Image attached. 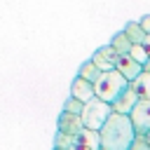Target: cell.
Wrapping results in <instances>:
<instances>
[{
  "label": "cell",
  "mask_w": 150,
  "mask_h": 150,
  "mask_svg": "<svg viewBox=\"0 0 150 150\" xmlns=\"http://www.w3.org/2000/svg\"><path fill=\"white\" fill-rule=\"evenodd\" d=\"M98 136H101V150H129L138 134L129 115L112 112L108 122L103 124V129L98 131Z\"/></svg>",
  "instance_id": "obj_1"
},
{
  "label": "cell",
  "mask_w": 150,
  "mask_h": 150,
  "mask_svg": "<svg viewBox=\"0 0 150 150\" xmlns=\"http://www.w3.org/2000/svg\"><path fill=\"white\" fill-rule=\"evenodd\" d=\"M129 87V80L127 77H122L117 70H105V73H101V77L96 80V84H94V91H96V98H101V101H105V103H115V98L124 91Z\"/></svg>",
  "instance_id": "obj_2"
},
{
  "label": "cell",
  "mask_w": 150,
  "mask_h": 150,
  "mask_svg": "<svg viewBox=\"0 0 150 150\" xmlns=\"http://www.w3.org/2000/svg\"><path fill=\"white\" fill-rule=\"evenodd\" d=\"M110 115H112V105L94 96L91 101H87V103H84V108H82V115H80V117H82L84 129L101 131V129H103V124L108 122V117H110Z\"/></svg>",
  "instance_id": "obj_3"
},
{
  "label": "cell",
  "mask_w": 150,
  "mask_h": 150,
  "mask_svg": "<svg viewBox=\"0 0 150 150\" xmlns=\"http://www.w3.org/2000/svg\"><path fill=\"white\" fill-rule=\"evenodd\" d=\"M129 120H131V124H134V129H136L138 136L148 134L150 131V101H138L136 108L131 110Z\"/></svg>",
  "instance_id": "obj_4"
},
{
  "label": "cell",
  "mask_w": 150,
  "mask_h": 150,
  "mask_svg": "<svg viewBox=\"0 0 150 150\" xmlns=\"http://www.w3.org/2000/svg\"><path fill=\"white\" fill-rule=\"evenodd\" d=\"M117 59H120V54L110 47V45H105V47H98L94 54H91V61L96 63V68L101 70V73H105V70H115V66H117Z\"/></svg>",
  "instance_id": "obj_5"
},
{
  "label": "cell",
  "mask_w": 150,
  "mask_h": 150,
  "mask_svg": "<svg viewBox=\"0 0 150 150\" xmlns=\"http://www.w3.org/2000/svg\"><path fill=\"white\" fill-rule=\"evenodd\" d=\"M141 98H138V94L131 89V84L115 98V103H112V112H120V115H131V110L136 108V103H138Z\"/></svg>",
  "instance_id": "obj_6"
},
{
  "label": "cell",
  "mask_w": 150,
  "mask_h": 150,
  "mask_svg": "<svg viewBox=\"0 0 150 150\" xmlns=\"http://www.w3.org/2000/svg\"><path fill=\"white\" fill-rule=\"evenodd\" d=\"M115 70H117L122 77H127V80H129V84H131V82H134L141 73H143V66H141L136 59H131L129 54H124V56H120V59H117Z\"/></svg>",
  "instance_id": "obj_7"
},
{
  "label": "cell",
  "mask_w": 150,
  "mask_h": 150,
  "mask_svg": "<svg viewBox=\"0 0 150 150\" xmlns=\"http://www.w3.org/2000/svg\"><path fill=\"white\" fill-rule=\"evenodd\" d=\"M82 129H84V124H82V117H80V115H70V112H61V115H59L56 131L68 134V136H77Z\"/></svg>",
  "instance_id": "obj_8"
},
{
  "label": "cell",
  "mask_w": 150,
  "mask_h": 150,
  "mask_svg": "<svg viewBox=\"0 0 150 150\" xmlns=\"http://www.w3.org/2000/svg\"><path fill=\"white\" fill-rule=\"evenodd\" d=\"M70 96L77 98V101H82V103H87V101H91L96 96V91H94V84L91 82H87L82 77H75L73 84H70Z\"/></svg>",
  "instance_id": "obj_9"
},
{
  "label": "cell",
  "mask_w": 150,
  "mask_h": 150,
  "mask_svg": "<svg viewBox=\"0 0 150 150\" xmlns=\"http://www.w3.org/2000/svg\"><path fill=\"white\" fill-rule=\"evenodd\" d=\"M131 89L138 94V98L141 101H150V73H141L134 82H131Z\"/></svg>",
  "instance_id": "obj_10"
},
{
  "label": "cell",
  "mask_w": 150,
  "mask_h": 150,
  "mask_svg": "<svg viewBox=\"0 0 150 150\" xmlns=\"http://www.w3.org/2000/svg\"><path fill=\"white\" fill-rule=\"evenodd\" d=\"M124 33H127V38H129L134 45H143V40L148 38V33L141 28V21H129V23L124 26Z\"/></svg>",
  "instance_id": "obj_11"
},
{
  "label": "cell",
  "mask_w": 150,
  "mask_h": 150,
  "mask_svg": "<svg viewBox=\"0 0 150 150\" xmlns=\"http://www.w3.org/2000/svg\"><path fill=\"white\" fill-rule=\"evenodd\" d=\"M110 47H112V49H115L120 56H124V54H129V52H131L134 42L127 38V33H124V30H120V33H117V35L110 40Z\"/></svg>",
  "instance_id": "obj_12"
},
{
  "label": "cell",
  "mask_w": 150,
  "mask_h": 150,
  "mask_svg": "<svg viewBox=\"0 0 150 150\" xmlns=\"http://www.w3.org/2000/svg\"><path fill=\"white\" fill-rule=\"evenodd\" d=\"M77 77H82V80H87V82L96 84V80L101 77V70H98V68H96V63L89 59V61H84V63L80 66V70H77Z\"/></svg>",
  "instance_id": "obj_13"
},
{
  "label": "cell",
  "mask_w": 150,
  "mask_h": 150,
  "mask_svg": "<svg viewBox=\"0 0 150 150\" xmlns=\"http://www.w3.org/2000/svg\"><path fill=\"white\" fill-rule=\"evenodd\" d=\"M82 108H84V103L73 98V96H68L63 103V112H70V115H82Z\"/></svg>",
  "instance_id": "obj_14"
},
{
  "label": "cell",
  "mask_w": 150,
  "mask_h": 150,
  "mask_svg": "<svg viewBox=\"0 0 150 150\" xmlns=\"http://www.w3.org/2000/svg\"><path fill=\"white\" fill-rule=\"evenodd\" d=\"M129 56H131V59H136L141 66L150 59V54L145 52V47H143V45H134V47H131V52H129Z\"/></svg>",
  "instance_id": "obj_15"
},
{
  "label": "cell",
  "mask_w": 150,
  "mask_h": 150,
  "mask_svg": "<svg viewBox=\"0 0 150 150\" xmlns=\"http://www.w3.org/2000/svg\"><path fill=\"white\" fill-rule=\"evenodd\" d=\"M73 138H75V136H68V134H61V131H56V136H54V148L68 150V148L73 145Z\"/></svg>",
  "instance_id": "obj_16"
},
{
  "label": "cell",
  "mask_w": 150,
  "mask_h": 150,
  "mask_svg": "<svg viewBox=\"0 0 150 150\" xmlns=\"http://www.w3.org/2000/svg\"><path fill=\"white\" fill-rule=\"evenodd\" d=\"M129 150H150V145L143 141V136H136V141L131 143V148Z\"/></svg>",
  "instance_id": "obj_17"
},
{
  "label": "cell",
  "mask_w": 150,
  "mask_h": 150,
  "mask_svg": "<svg viewBox=\"0 0 150 150\" xmlns=\"http://www.w3.org/2000/svg\"><path fill=\"white\" fill-rule=\"evenodd\" d=\"M68 150H94V148H89V145H84V143H82V141H80V138L75 136V138H73V145H70Z\"/></svg>",
  "instance_id": "obj_18"
},
{
  "label": "cell",
  "mask_w": 150,
  "mask_h": 150,
  "mask_svg": "<svg viewBox=\"0 0 150 150\" xmlns=\"http://www.w3.org/2000/svg\"><path fill=\"white\" fill-rule=\"evenodd\" d=\"M141 28H143V30H145V33H148V35H150V14H148V16H143V19H141Z\"/></svg>",
  "instance_id": "obj_19"
},
{
  "label": "cell",
  "mask_w": 150,
  "mask_h": 150,
  "mask_svg": "<svg viewBox=\"0 0 150 150\" xmlns=\"http://www.w3.org/2000/svg\"><path fill=\"white\" fill-rule=\"evenodd\" d=\"M143 47H145V52H148V54H150V35H148V38H145V40H143Z\"/></svg>",
  "instance_id": "obj_20"
},
{
  "label": "cell",
  "mask_w": 150,
  "mask_h": 150,
  "mask_svg": "<svg viewBox=\"0 0 150 150\" xmlns=\"http://www.w3.org/2000/svg\"><path fill=\"white\" fill-rule=\"evenodd\" d=\"M143 70H145V73H150V59H148V61L143 63Z\"/></svg>",
  "instance_id": "obj_21"
},
{
  "label": "cell",
  "mask_w": 150,
  "mask_h": 150,
  "mask_svg": "<svg viewBox=\"0 0 150 150\" xmlns=\"http://www.w3.org/2000/svg\"><path fill=\"white\" fill-rule=\"evenodd\" d=\"M143 141H145V143L150 145V131H148V134H143Z\"/></svg>",
  "instance_id": "obj_22"
},
{
  "label": "cell",
  "mask_w": 150,
  "mask_h": 150,
  "mask_svg": "<svg viewBox=\"0 0 150 150\" xmlns=\"http://www.w3.org/2000/svg\"><path fill=\"white\" fill-rule=\"evenodd\" d=\"M54 150H61V148H54Z\"/></svg>",
  "instance_id": "obj_23"
}]
</instances>
